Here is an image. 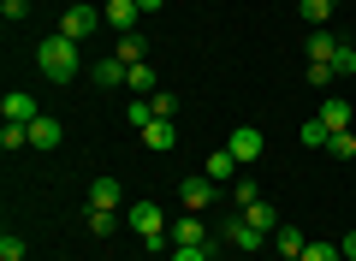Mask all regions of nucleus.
Here are the masks:
<instances>
[{
    "instance_id": "15",
    "label": "nucleus",
    "mask_w": 356,
    "mask_h": 261,
    "mask_svg": "<svg viewBox=\"0 0 356 261\" xmlns=\"http://www.w3.org/2000/svg\"><path fill=\"white\" fill-rule=\"evenodd\" d=\"M303 54H309V60H327V65H332L339 36H332V30H309V36H303Z\"/></svg>"
},
{
    "instance_id": "30",
    "label": "nucleus",
    "mask_w": 356,
    "mask_h": 261,
    "mask_svg": "<svg viewBox=\"0 0 356 261\" xmlns=\"http://www.w3.org/2000/svg\"><path fill=\"white\" fill-rule=\"evenodd\" d=\"M332 72H339V77H356V48H350V42H339V54H332Z\"/></svg>"
},
{
    "instance_id": "21",
    "label": "nucleus",
    "mask_w": 356,
    "mask_h": 261,
    "mask_svg": "<svg viewBox=\"0 0 356 261\" xmlns=\"http://www.w3.org/2000/svg\"><path fill=\"white\" fill-rule=\"evenodd\" d=\"M297 137H303L309 149H327V137H332V131L321 125V113H315V119H303V125H297Z\"/></svg>"
},
{
    "instance_id": "3",
    "label": "nucleus",
    "mask_w": 356,
    "mask_h": 261,
    "mask_svg": "<svg viewBox=\"0 0 356 261\" xmlns=\"http://www.w3.org/2000/svg\"><path fill=\"white\" fill-rule=\"evenodd\" d=\"M178 202H184V214H208V208H214V178H208V173L184 178V184H178Z\"/></svg>"
},
{
    "instance_id": "17",
    "label": "nucleus",
    "mask_w": 356,
    "mask_h": 261,
    "mask_svg": "<svg viewBox=\"0 0 356 261\" xmlns=\"http://www.w3.org/2000/svg\"><path fill=\"white\" fill-rule=\"evenodd\" d=\"M125 77H131V65H119L113 54H107V60L95 65V84H107V89H125Z\"/></svg>"
},
{
    "instance_id": "32",
    "label": "nucleus",
    "mask_w": 356,
    "mask_h": 261,
    "mask_svg": "<svg viewBox=\"0 0 356 261\" xmlns=\"http://www.w3.org/2000/svg\"><path fill=\"white\" fill-rule=\"evenodd\" d=\"M166 261H214V255H208V244H202V249H178V244H172V249H166Z\"/></svg>"
},
{
    "instance_id": "1",
    "label": "nucleus",
    "mask_w": 356,
    "mask_h": 261,
    "mask_svg": "<svg viewBox=\"0 0 356 261\" xmlns=\"http://www.w3.org/2000/svg\"><path fill=\"white\" fill-rule=\"evenodd\" d=\"M125 226L143 237V249H149V255H166V249H172V237H166L172 226H166L161 202H149V196H143V202H125Z\"/></svg>"
},
{
    "instance_id": "22",
    "label": "nucleus",
    "mask_w": 356,
    "mask_h": 261,
    "mask_svg": "<svg viewBox=\"0 0 356 261\" xmlns=\"http://www.w3.org/2000/svg\"><path fill=\"white\" fill-rule=\"evenodd\" d=\"M232 202H238V208H255V202H261V184H255L250 173H243L238 184H232Z\"/></svg>"
},
{
    "instance_id": "31",
    "label": "nucleus",
    "mask_w": 356,
    "mask_h": 261,
    "mask_svg": "<svg viewBox=\"0 0 356 261\" xmlns=\"http://www.w3.org/2000/svg\"><path fill=\"white\" fill-rule=\"evenodd\" d=\"M154 119H172V113H178V95H172V89H154Z\"/></svg>"
},
{
    "instance_id": "34",
    "label": "nucleus",
    "mask_w": 356,
    "mask_h": 261,
    "mask_svg": "<svg viewBox=\"0 0 356 261\" xmlns=\"http://www.w3.org/2000/svg\"><path fill=\"white\" fill-rule=\"evenodd\" d=\"M339 255H344V261H356V232H344V237H339Z\"/></svg>"
},
{
    "instance_id": "29",
    "label": "nucleus",
    "mask_w": 356,
    "mask_h": 261,
    "mask_svg": "<svg viewBox=\"0 0 356 261\" xmlns=\"http://www.w3.org/2000/svg\"><path fill=\"white\" fill-rule=\"evenodd\" d=\"M24 255H30V244H24L18 232H6V237H0V261H24Z\"/></svg>"
},
{
    "instance_id": "26",
    "label": "nucleus",
    "mask_w": 356,
    "mask_h": 261,
    "mask_svg": "<svg viewBox=\"0 0 356 261\" xmlns=\"http://www.w3.org/2000/svg\"><path fill=\"white\" fill-rule=\"evenodd\" d=\"M113 60H119V65H143V36H119Z\"/></svg>"
},
{
    "instance_id": "8",
    "label": "nucleus",
    "mask_w": 356,
    "mask_h": 261,
    "mask_svg": "<svg viewBox=\"0 0 356 261\" xmlns=\"http://www.w3.org/2000/svg\"><path fill=\"white\" fill-rule=\"evenodd\" d=\"M166 237H172L178 249H202L208 244V226H202V214H184V220H172V232H166Z\"/></svg>"
},
{
    "instance_id": "9",
    "label": "nucleus",
    "mask_w": 356,
    "mask_h": 261,
    "mask_svg": "<svg viewBox=\"0 0 356 261\" xmlns=\"http://www.w3.org/2000/svg\"><path fill=\"white\" fill-rule=\"evenodd\" d=\"M172 143H178V125H172V119H154V125H143V149H149V155H166Z\"/></svg>"
},
{
    "instance_id": "27",
    "label": "nucleus",
    "mask_w": 356,
    "mask_h": 261,
    "mask_svg": "<svg viewBox=\"0 0 356 261\" xmlns=\"http://www.w3.org/2000/svg\"><path fill=\"white\" fill-rule=\"evenodd\" d=\"M0 149H6V155L30 149V125H6V131H0Z\"/></svg>"
},
{
    "instance_id": "25",
    "label": "nucleus",
    "mask_w": 356,
    "mask_h": 261,
    "mask_svg": "<svg viewBox=\"0 0 356 261\" xmlns=\"http://www.w3.org/2000/svg\"><path fill=\"white\" fill-rule=\"evenodd\" d=\"M125 119L137 125V131H143V125H154V101H149V95H131V107H125Z\"/></svg>"
},
{
    "instance_id": "2",
    "label": "nucleus",
    "mask_w": 356,
    "mask_h": 261,
    "mask_svg": "<svg viewBox=\"0 0 356 261\" xmlns=\"http://www.w3.org/2000/svg\"><path fill=\"white\" fill-rule=\"evenodd\" d=\"M36 65H42L48 84H72V77H77V42L72 36H48L36 48Z\"/></svg>"
},
{
    "instance_id": "18",
    "label": "nucleus",
    "mask_w": 356,
    "mask_h": 261,
    "mask_svg": "<svg viewBox=\"0 0 356 261\" xmlns=\"http://www.w3.org/2000/svg\"><path fill=\"white\" fill-rule=\"evenodd\" d=\"M202 173H208V178H238V155H232V149H214Z\"/></svg>"
},
{
    "instance_id": "10",
    "label": "nucleus",
    "mask_w": 356,
    "mask_h": 261,
    "mask_svg": "<svg viewBox=\"0 0 356 261\" xmlns=\"http://www.w3.org/2000/svg\"><path fill=\"white\" fill-rule=\"evenodd\" d=\"M226 244H232V249H250V255H255V249H261V244H273V237H261V232H255V226L238 214V220L226 226Z\"/></svg>"
},
{
    "instance_id": "24",
    "label": "nucleus",
    "mask_w": 356,
    "mask_h": 261,
    "mask_svg": "<svg viewBox=\"0 0 356 261\" xmlns=\"http://www.w3.org/2000/svg\"><path fill=\"white\" fill-rule=\"evenodd\" d=\"M303 261H344V255H339V244H332V237H309Z\"/></svg>"
},
{
    "instance_id": "35",
    "label": "nucleus",
    "mask_w": 356,
    "mask_h": 261,
    "mask_svg": "<svg viewBox=\"0 0 356 261\" xmlns=\"http://www.w3.org/2000/svg\"><path fill=\"white\" fill-rule=\"evenodd\" d=\"M137 6H143V18H154V13L166 6V0H137Z\"/></svg>"
},
{
    "instance_id": "33",
    "label": "nucleus",
    "mask_w": 356,
    "mask_h": 261,
    "mask_svg": "<svg viewBox=\"0 0 356 261\" xmlns=\"http://www.w3.org/2000/svg\"><path fill=\"white\" fill-rule=\"evenodd\" d=\"M0 13H6V18H13V24H18V18L30 13V0H0Z\"/></svg>"
},
{
    "instance_id": "14",
    "label": "nucleus",
    "mask_w": 356,
    "mask_h": 261,
    "mask_svg": "<svg viewBox=\"0 0 356 261\" xmlns=\"http://www.w3.org/2000/svg\"><path fill=\"white\" fill-rule=\"evenodd\" d=\"M60 137H65V131H60V119H54V113H42V119L30 125V149H60Z\"/></svg>"
},
{
    "instance_id": "7",
    "label": "nucleus",
    "mask_w": 356,
    "mask_h": 261,
    "mask_svg": "<svg viewBox=\"0 0 356 261\" xmlns=\"http://www.w3.org/2000/svg\"><path fill=\"white\" fill-rule=\"evenodd\" d=\"M107 24H113L119 30V36H137V24H143V6H137V0H107Z\"/></svg>"
},
{
    "instance_id": "19",
    "label": "nucleus",
    "mask_w": 356,
    "mask_h": 261,
    "mask_svg": "<svg viewBox=\"0 0 356 261\" xmlns=\"http://www.w3.org/2000/svg\"><path fill=\"white\" fill-rule=\"evenodd\" d=\"M83 226H89V232H95V237L119 232V208H89V214H83Z\"/></svg>"
},
{
    "instance_id": "23",
    "label": "nucleus",
    "mask_w": 356,
    "mask_h": 261,
    "mask_svg": "<svg viewBox=\"0 0 356 261\" xmlns=\"http://www.w3.org/2000/svg\"><path fill=\"white\" fill-rule=\"evenodd\" d=\"M327 155H332V161H350V155H356V131H332V137H327Z\"/></svg>"
},
{
    "instance_id": "6",
    "label": "nucleus",
    "mask_w": 356,
    "mask_h": 261,
    "mask_svg": "<svg viewBox=\"0 0 356 261\" xmlns=\"http://www.w3.org/2000/svg\"><path fill=\"white\" fill-rule=\"evenodd\" d=\"M0 119H6V125H36V119H42V107H36V95L13 89V95L0 101Z\"/></svg>"
},
{
    "instance_id": "16",
    "label": "nucleus",
    "mask_w": 356,
    "mask_h": 261,
    "mask_svg": "<svg viewBox=\"0 0 356 261\" xmlns=\"http://www.w3.org/2000/svg\"><path fill=\"white\" fill-rule=\"evenodd\" d=\"M332 6H339V0H297V18H303L309 30H327V18H332Z\"/></svg>"
},
{
    "instance_id": "13",
    "label": "nucleus",
    "mask_w": 356,
    "mask_h": 261,
    "mask_svg": "<svg viewBox=\"0 0 356 261\" xmlns=\"http://www.w3.org/2000/svg\"><path fill=\"white\" fill-rule=\"evenodd\" d=\"M273 249H280L285 261H303V249H309L303 226H280V232H273Z\"/></svg>"
},
{
    "instance_id": "5",
    "label": "nucleus",
    "mask_w": 356,
    "mask_h": 261,
    "mask_svg": "<svg viewBox=\"0 0 356 261\" xmlns=\"http://www.w3.org/2000/svg\"><path fill=\"white\" fill-rule=\"evenodd\" d=\"M95 30H102V13H95V6H72V13L60 18V36H72V42L95 36Z\"/></svg>"
},
{
    "instance_id": "11",
    "label": "nucleus",
    "mask_w": 356,
    "mask_h": 261,
    "mask_svg": "<svg viewBox=\"0 0 356 261\" xmlns=\"http://www.w3.org/2000/svg\"><path fill=\"white\" fill-rule=\"evenodd\" d=\"M89 208H125V184L119 178H95L89 184Z\"/></svg>"
},
{
    "instance_id": "12",
    "label": "nucleus",
    "mask_w": 356,
    "mask_h": 261,
    "mask_svg": "<svg viewBox=\"0 0 356 261\" xmlns=\"http://www.w3.org/2000/svg\"><path fill=\"white\" fill-rule=\"evenodd\" d=\"M321 125H327V131H350V101L344 95H321Z\"/></svg>"
},
{
    "instance_id": "28",
    "label": "nucleus",
    "mask_w": 356,
    "mask_h": 261,
    "mask_svg": "<svg viewBox=\"0 0 356 261\" xmlns=\"http://www.w3.org/2000/svg\"><path fill=\"white\" fill-rule=\"evenodd\" d=\"M332 77H339V72H332L327 60H309V72H303V84H309V89H327Z\"/></svg>"
},
{
    "instance_id": "4",
    "label": "nucleus",
    "mask_w": 356,
    "mask_h": 261,
    "mask_svg": "<svg viewBox=\"0 0 356 261\" xmlns=\"http://www.w3.org/2000/svg\"><path fill=\"white\" fill-rule=\"evenodd\" d=\"M226 149L238 155V166H250V161H261L267 137H261V131H255V125H238V131H232V137H226Z\"/></svg>"
},
{
    "instance_id": "20",
    "label": "nucleus",
    "mask_w": 356,
    "mask_h": 261,
    "mask_svg": "<svg viewBox=\"0 0 356 261\" xmlns=\"http://www.w3.org/2000/svg\"><path fill=\"white\" fill-rule=\"evenodd\" d=\"M125 89H131V95H154V65H149V60H143V65H131Z\"/></svg>"
}]
</instances>
